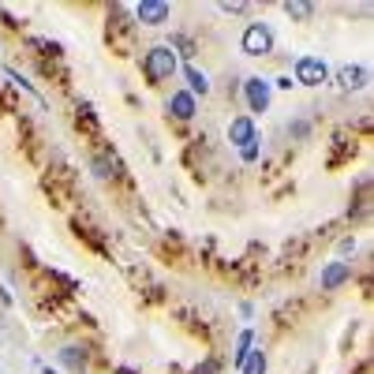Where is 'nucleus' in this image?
I'll list each match as a JSON object with an SVG mask.
<instances>
[{
    "instance_id": "16",
    "label": "nucleus",
    "mask_w": 374,
    "mask_h": 374,
    "mask_svg": "<svg viewBox=\"0 0 374 374\" xmlns=\"http://www.w3.org/2000/svg\"><path fill=\"white\" fill-rule=\"evenodd\" d=\"M172 45H176V49L184 53V57H191V41H187V38H172Z\"/></svg>"
},
{
    "instance_id": "14",
    "label": "nucleus",
    "mask_w": 374,
    "mask_h": 374,
    "mask_svg": "<svg viewBox=\"0 0 374 374\" xmlns=\"http://www.w3.org/2000/svg\"><path fill=\"white\" fill-rule=\"evenodd\" d=\"M251 344H254V333H251V330H243V333H240V341H236V367H240V363L247 359Z\"/></svg>"
},
{
    "instance_id": "4",
    "label": "nucleus",
    "mask_w": 374,
    "mask_h": 374,
    "mask_svg": "<svg viewBox=\"0 0 374 374\" xmlns=\"http://www.w3.org/2000/svg\"><path fill=\"white\" fill-rule=\"evenodd\" d=\"M135 19L142 26H161V23H169V4L165 0H142V4L135 8Z\"/></svg>"
},
{
    "instance_id": "8",
    "label": "nucleus",
    "mask_w": 374,
    "mask_h": 374,
    "mask_svg": "<svg viewBox=\"0 0 374 374\" xmlns=\"http://www.w3.org/2000/svg\"><path fill=\"white\" fill-rule=\"evenodd\" d=\"M348 277H352V266H348V262H333V266H326V270H322V288H326V292H333L337 285H344Z\"/></svg>"
},
{
    "instance_id": "13",
    "label": "nucleus",
    "mask_w": 374,
    "mask_h": 374,
    "mask_svg": "<svg viewBox=\"0 0 374 374\" xmlns=\"http://www.w3.org/2000/svg\"><path fill=\"white\" fill-rule=\"evenodd\" d=\"M94 172H97V176H116V172H120V161L109 158V153H102V158L94 161Z\"/></svg>"
},
{
    "instance_id": "7",
    "label": "nucleus",
    "mask_w": 374,
    "mask_h": 374,
    "mask_svg": "<svg viewBox=\"0 0 374 374\" xmlns=\"http://www.w3.org/2000/svg\"><path fill=\"white\" fill-rule=\"evenodd\" d=\"M169 113L176 116V120H191V116H195V97H191L187 90H176V94L169 97Z\"/></svg>"
},
{
    "instance_id": "15",
    "label": "nucleus",
    "mask_w": 374,
    "mask_h": 374,
    "mask_svg": "<svg viewBox=\"0 0 374 374\" xmlns=\"http://www.w3.org/2000/svg\"><path fill=\"white\" fill-rule=\"evenodd\" d=\"M285 15H292V19H311L315 15V4H285Z\"/></svg>"
},
{
    "instance_id": "6",
    "label": "nucleus",
    "mask_w": 374,
    "mask_h": 374,
    "mask_svg": "<svg viewBox=\"0 0 374 374\" xmlns=\"http://www.w3.org/2000/svg\"><path fill=\"white\" fill-rule=\"evenodd\" d=\"M243 90H247L251 113H266V109H270V83H266V79H247Z\"/></svg>"
},
{
    "instance_id": "18",
    "label": "nucleus",
    "mask_w": 374,
    "mask_h": 374,
    "mask_svg": "<svg viewBox=\"0 0 374 374\" xmlns=\"http://www.w3.org/2000/svg\"><path fill=\"white\" fill-rule=\"evenodd\" d=\"M348 251H355V240L348 236V240H341V254H348Z\"/></svg>"
},
{
    "instance_id": "5",
    "label": "nucleus",
    "mask_w": 374,
    "mask_h": 374,
    "mask_svg": "<svg viewBox=\"0 0 374 374\" xmlns=\"http://www.w3.org/2000/svg\"><path fill=\"white\" fill-rule=\"evenodd\" d=\"M371 79V71L363 68V64H344V68H337V86L341 90H363Z\"/></svg>"
},
{
    "instance_id": "17",
    "label": "nucleus",
    "mask_w": 374,
    "mask_h": 374,
    "mask_svg": "<svg viewBox=\"0 0 374 374\" xmlns=\"http://www.w3.org/2000/svg\"><path fill=\"white\" fill-rule=\"evenodd\" d=\"M254 158H259V146H254V142L243 146V161H254Z\"/></svg>"
},
{
    "instance_id": "1",
    "label": "nucleus",
    "mask_w": 374,
    "mask_h": 374,
    "mask_svg": "<svg viewBox=\"0 0 374 374\" xmlns=\"http://www.w3.org/2000/svg\"><path fill=\"white\" fill-rule=\"evenodd\" d=\"M142 71L150 83H165V79H172L180 71V57L172 45H153L150 53L142 57Z\"/></svg>"
},
{
    "instance_id": "2",
    "label": "nucleus",
    "mask_w": 374,
    "mask_h": 374,
    "mask_svg": "<svg viewBox=\"0 0 374 374\" xmlns=\"http://www.w3.org/2000/svg\"><path fill=\"white\" fill-rule=\"evenodd\" d=\"M240 49L247 57H270L273 53V30L266 23H247L243 26V38H240Z\"/></svg>"
},
{
    "instance_id": "19",
    "label": "nucleus",
    "mask_w": 374,
    "mask_h": 374,
    "mask_svg": "<svg viewBox=\"0 0 374 374\" xmlns=\"http://www.w3.org/2000/svg\"><path fill=\"white\" fill-rule=\"evenodd\" d=\"M45 374H57V371H53V367H45Z\"/></svg>"
},
{
    "instance_id": "12",
    "label": "nucleus",
    "mask_w": 374,
    "mask_h": 374,
    "mask_svg": "<svg viewBox=\"0 0 374 374\" xmlns=\"http://www.w3.org/2000/svg\"><path fill=\"white\" fill-rule=\"evenodd\" d=\"M184 75H187V83H191V97H195V94H206V90H209L206 71H198V68H191V64H187V68H184Z\"/></svg>"
},
{
    "instance_id": "9",
    "label": "nucleus",
    "mask_w": 374,
    "mask_h": 374,
    "mask_svg": "<svg viewBox=\"0 0 374 374\" xmlns=\"http://www.w3.org/2000/svg\"><path fill=\"white\" fill-rule=\"evenodd\" d=\"M229 139L236 146H251L254 142V124H251V116H236L232 127H229Z\"/></svg>"
},
{
    "instance_id": "11",
    "label": "nucleus",
    "mask_w": 374,
    "mask_h": 374,
    "mask_svg": "<svg viewBox=\"0 0 374 374\" xmlns=\"http://www.w3.org/2000/svg\"><path fill=\"white\" fill-rule=\"evenodd\" d=\"M240 371L243 374H266V352H262V348L247 352V359L240 363Z\"/></svg>"
},
{
    "instance_id": "3",
    "label": "nucleus",
    "mask_w": 374,
    "mask_h": 374,
    "mask_svg": "<svg viewBox=\"0 0 374 374\" xmlns=\"http://www.w3.org/2000/svg\"><path fill=\"white\" fill-rule=\"evenodd\" d=\"M330 79V68H326L322 57H299L296 60V83L299 86H322Z\"/></svg>"
},
{
    "instance_id": "10",
    "label": "nucleus",
    "mask_w": 374,
    "mask_h": 374,
    "mask_svg": "<svg viewBox=\"0 0 374 374\" xmlns=\"http://www.w3.org/2000/svg\"><path fill=\"white\" fill-rule=\"evenodd\" d=\"M57 359L64 363V367H71V371H83L86 367V348H79V344H64V348L57 352Z\"/></svg>"
}]
</instances>
